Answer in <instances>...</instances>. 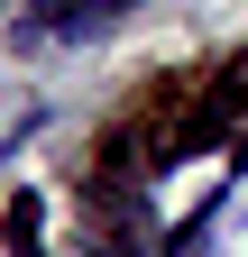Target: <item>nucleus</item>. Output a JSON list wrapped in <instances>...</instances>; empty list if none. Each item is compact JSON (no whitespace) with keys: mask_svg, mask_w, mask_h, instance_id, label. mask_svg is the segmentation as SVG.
<instances>
[{"mask_svg":"<svg viewBox=\"0 0 248 257\" xmlns=\"http://www.w3.org/2000/svg\"><path fill=\"white\" fill-rule=\"evenodd\" d=\"M119 10H129V0H37V10H28V46H83V37H101Z\"/></svg>","mask_w":248,"mask_h":257,"instance_id":"nucleus-1","label":"nucleus"},{"mask_svg":"<svg viewBox=\"0 0 248 257\" xmlns=\"http://www.w3.org/2000/svg\"><path fill=\"white\" fill-rule=\"evenodd\" d=\"M119 257H129V248H119Z\"/></svg>","mask_w":248,"mask_h":257,"instance_id":"nucleus-3","label":"nucleus"},{"mask_svg":"<svg viewBox=\"0 0 248 257\" xmlns=\"http://www.w3.org/2000/svg\"><path fill=\"white\" fill-rule=\"evenodd\" d=\"M0 239H10V257H37V193H10V211H0Z\"/></svg>","mask_w":248,"mask_h":257,"instance_id":"nucleus-2","label":"nucleus"}]
</instances>
